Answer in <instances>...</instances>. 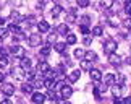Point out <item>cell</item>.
Masks as SVG:
<instances>
[{
    "label": "cell",
    "instance_id": "7",
    "mask_svg": "<svg viewBox=\"0 0 131 104\" xmlns=\"http://www.w3.org/2000/svg\"><path fill=\"white\" fill-rule=\"evenodd\" d=\"M12 54H13V57H21V59H23L24 49H23L21 46H13V47H12Z\"/></svg>",
    "mask_w": 131,
    "mask_h": 104
},
{
    "label": "cell",
    "instance_id": "22",
    "mask_svg": "<svg viewBox=\"0 0 131 104\" xmlns=\"http://www.w3.org/2000/svg\"><path fill=\"white\" fill-rule=\"evenodd\" d=\"M55 41H57V33L49 34V37H47V46H50V44H55Z\"/></svg>",
    "mask_w": 131,
    "mask_h": 104
},
{
    "label": "cell",
    "instance_id": "2",
    "mask_svg": "<svg viewBox=\"0 0 131 104\" xmlns=\"http://www.w3.org/2000/svg\"><path fill=\"white\" fill-rule=\"evenodd\" d=\"M41 42H42V37H41V34H39V33L31 34V36H29V39H28V44H29L31 47H37Z\"/></svg>",
    "mask_w": 131,
    "mask_h": 104
},
{
    "label": "cell",
    "instance_id": "12",
    "mask_svg": "<svg viewBox=\"0 0 131 104\" xmlns=\"http://www.w3.org/2000/svg\"><path fill=\"white\" fill-rule=\"evenodd\" d=\"M49 29H50V24L47 21H44V20L39 21V33H47Z\"/></svg>",
    "mask_w": 131,
    "mask_h": 104
},
{
    "label": "cell",
    "instance_id": "44",
    "mask_svg": "<svg viewBox=\"0 0 131 104\" xmlns=\"http://www.w3.org/2000/svg\"><path fill=\"white\" fill-rule=\"evenodd\" d=\"M3 78H5V77H3V73H0V83L3 81Z\"/></svg>",
    "mask_w": 131,
    "mask_h": 104
},
{
    "label": "cell",
    "instance_id": "18",
    "mask_svg": "<svg viewBox=\"0 0 131 104\" xmlns=\"http://www.w3.org/2000/svg\"><path fill=\"white\" fill-rule=\"evenodd\" d=\"M125 80H126V78H125L123 73H118V75L115 77V85H120V86H122V85H125Z\"/></svg>",
    "mask_w": 131,
    "mask_h": 104
},
{
    "label": "cell",
    "instance_id": "32",
    "mask_svg": "<svg viewBox=\"0 0 131 104\" xmlns=\"http://www.w3.org/2000/svg\"><path fill=\"white\" fill-rule=\"evenodd\" d=\"M125 13H131V0H126L125 2Z\"/></svg>",
    "mask_w": 131,
    "mask_h": 104
},
{
    "label": "cell",
    "instance_id": "23",
    "mask_svg": "<svg viewBox=\"0 0 131 104\" xmlns=\"http://www.w3.org/2000/svg\"><path fill=\"white\" fill-rule=\"evenodd\" d=\"M8 34H10L8 28H0V39H7Z\"/></svg>",
    "mask_w": 131,
    "mask_h": 104
},
{
    "label": "cell",
    "instance_id": "24",
    "mask_svg": "<svg viewBox=\"0 0 131 104\" xmlns=\"http://www.w3.org/2000/svg\"><path fill=\"white\" fill-rule=\"evenodd\" d=\"M7 65H8V57L7 55H0V68H3Z\"/></svg>",
    "mask_w": 131,
    "mask_h": 104
},
{
    "label": "cell",
    "instance_id": "37",
    "mask_svg": "<svg viewBox=\"0 0 131 104\" xmlns=\"http://www.w3.org/2000/svg\"><path fill=\"white\" fill-rule=\"evenodd\" d=\"M83 42H84V46H91V42H92V39H91V37H88V36H86V37L83 39Z\"/></svg>",
    "mask_w": 131,
    "mask_h": 104
},
{
    "label": "cell",
    "instance_id": "38",
    "mask_svg": "<svg viewBox=\"0 0 131 104\" xmlns=\"http://www.w3.org/2000/svg\"><path fill=\"white\" fill-rule=\"evenodd\" d=\"M42 85H44L42 80H36V81H34V86H36V88H42Z\"/></svg>",
    "mask_w": 131,
    "mask_h": 104
},
{
    "label": "cell",
    "instance_id": "6",
    "mask_svg": "<svg viewBox=\"0 0 131 104\" xmlns=\"http://www.w3.org/2000/svg\"><path fill=\"white\" fill-rule=\"evenodd\" d=\"M89 77H91V80L92 81H100V78H102V73H100V70H95V68H92V70L89 72Z\"/></svg>",
    "mask_w": 131,
    "mask_h": 104
},
{
    "label": "cell",
    "instance_id": "30",
    "mask_svg": "<svg viewBox=\"0 0 131 104\" xmlns=\"http://www.w3.org/2000/svg\"><path fill=\"white\" fill-rule=\"evenodd\" d=\"M76 42V36L74 34H68L67 36V44H74Z\"/></svg>",
    "mask_w": 131,
    "mask_h": 104
},
{
    "label": "cell",
    "instance_id": "33",
    "mask_svg": "<svg viewBox=\"0 0 131 104\" xmlns=\"http://www.w3.org/2000/svg\"><path fill=\"white\" fill-rule=\"evenodd\" d=\"M12 20H13V21H19V20H23V16H19L16 12H13L12 13Z\"/></svg>",
    "mask_w": 131,
    "mask_h": 104
},
{
    "label": "cell",
    "instance_id": "14",
    "mask_svg": "<svg viewBox=\"0 0 131 104\" xmlns=\"http://www.w3.org/2000/svg\"><path fill=\"white\" fill-rule=\"evenodd\" d=\"M37 68H39V72H41V73H44V75H45V73H47V72L50 70V65H49L47 62H41Z\"/></svg>",
    "mask_w": 131,
    "mask_h": 104
},
{
    "label": "cell",
    "instance_id": "40",
    "mask_svg": "<svg viewBox=\"0 0 131 104\" xmlns=\"http://www.w3.org/2000/svg\"><path fill=\"white\" fill-rule=\"evenodd\" d=\"M125 104H131V96H129V98H126V99H125Z\"/></svg>",
    "mask_w": 131,
    "mask_h": 104
},
{
    "label": "cell",
    "instance_id": "43",
    "mask_svg": "<svg viewBox=\"0 0 131 104\" xmlns=\"http://www.w3.org/2000/svg\"><path fill=\"white\" fill-rule=\"evenodd\" d=\"M126 63H128V65H131V57H128V59H126Z\"/></svg>",
    "mask_w": 131,
    "mask_h": 104
},
{
    "label": "cell",
    "instance_id": "39",
    "mask_svg": "<svg viewBox=\"0 0 131 104\" xmlns=\"http://www.w3.org/2000/svg\"><path fill=\"white\" fill-rule=\"evenodd\" d=\"M0 104H13V102H12V101H10V99H3L2 102H0Z\"/></svg>",
    "mask_w": 131,
    "mask_h": 104
},
{
    "label": "cell",
    "instance_id": "41",
    "mask_svg": "<svg viewBox=\"0 0 131 104\" xmlns=\"http://www.w3.org/2000/svg\"><path fill=\"white\" fill-rule=\"evenodd\" d=\"M37 8H39V10H42V8H44V3H42V2H41V3H37Z\"/></svg>",
    "mask_w": 131,
    "mask_h": 104
},
{
    "label": "cell",
    "instance_id": "8",
    "mask_svg": "<svg viewBox=\"0 0 131 104\" xmlns=\"http://www.w3.org/2000/svg\"><path fill=\"white\" fill-rule=\"evenodd\" d=\"M19 65H21V68H23L24 72L31 70V59H28V57H23V59H21V62H19Z\"/></svg>",
    "mask_w": 131,
    "mask_h": 104
},
{
    "label": "cell",
    "instance_id": "5",
    "mask_svg": "<svg viewBox=\"0 0 131 104\" xmlns=\"http://www.w3.org/2000/svg\"><path fill=\"white\" fill-rule=\"evenodd\" d=\"M108 62L112 63L113 67H118L120 63H122V57L117 55V54H110V55H108Z\"/></svg>",
    "mask_w": 131,
    "mask_h": 104
},
{
    "label": "cell",
    "instance_id": "26",
    "mask_svg": "<svg viewBox=\"0 0 131 104\" xmlns=\"http://www.w3.org/2000/svg\"><path fill=\"white\" fill-rule=\"evenodd\" d=\"M74 21H76V15H74V13H68L67 15V24L74 23Z\"/></svg>",
    "mask_w": 131,
    "mask_h": 104
},
{
    "label": "cell",
    "instance_id": "3",
    "mask_svg": "<svg viewBox=\"0 0 131 104\" xmlns=\"http://www.w3.org/2000/svg\"><path fill=\"white\" fill-rule=\"evenodd\" d=\"M60 94H62V98H65V99H68V98L73 94V90H71V86H68V85H63L62 88H60Z\"/></svg>",
    "mask_w": 131,
    "mask_h": 104
},
{
    "label": "cell",
    "instance_id": "34",
    "mask_svg": "<svg viewBox=\"0 0 131 104\" xmlns=\"http://www.w3.org/2000/svg\"><path fill=\"white\" fill-rule=\"evenodd\" d=\"M49 54H50V49L49 47H44L42 51H41V57H47Z\"/></svg>",
    "mask_w": 131,
    "mask_h": 104
},
{
    "label": "cell",
    "instance_id": "28",
    "mask_svg": "<svg viewBox=\"0 0 131 104\" xmlns=\"http://www.w3.org/2000/svg\"><path fill=\"white\" fill-rule=\"evenodd\" d=\"M76 2H78V7H81V8L89 7V0H76Z\"/></svg>",
    "mask_w": 131,
    "mask_h": 104
},
{
    "label": "cell",
    "instance_id": "36",
    "mask_svg": "<svg viewBox=\"0 0 131 104\" xmlns=\"http://www.w3.org/2000/svg\"><path fill=\"white\" fill-rule=\"evenodd\" d=\"M81 33H83V34H88V33H89L88 24H81Z\"/></svg>",
    "mask_w": 131,
    "mask_h": 104
},
{
    "label": "cell",
    "instance_id": "27",
    "mask_svg": "<svg viewBox=\"0 0 131 104\" xmlns=\"http://www.w3.org/2000/svg\"><path fill=\"white\" fill-rule=\"evenodd\" d=\"M68 31H70V29H68L67 24H60V26H58V33L60 34H68Z\"/></svg>",
    "mask_w": 131,
    "mask_h": 104
},
{
    "label": "cell",
    "instance_id": "16",
    "mask_svg": "<svg viewBox=\"0 0 131 104\" xmlns=\"http://www.w3.org/2000/svg\"><path fill=\"white\" fill-rule=\"evenodd\" d=\"M55 51L63 54V51H67V42H55Z\"/></svg>",
    "mask_w": 131,
    "mask_h": 104
},
{
    "label": "cell",
    "instance_id": "21",
    "mask_svg": "<svg viewBox=\"0 0 131 104\" xmlns=\"http://www.w3.org/2000/svg\"><path fill=\"white\" fill-rule=\"evenodd\" d=\"M74 57H76V59H84V55H86V52H84L83 51V49H74Z\"/></svg>",
    "mask_w": 131,
    "mask_h": 104
},
{
    "label": "cell",
    "instance_id": "11",
    "mask_svg": "<svg viewBox=\"0 0 131 104\" xmlns=\"http://www.w3.org/2000/svg\"><path fill=\"white\" fill-rule=\"evenodd\" d=\"M79 77H81V72H79V70H74V72L70 73L68 80L71 81V83H74V81H78V80H79Z\"/></svg>",
    "mask_w": 131,
    "mask_h": 104
},
{
    "label": "cell",
    "instance_id": "42",
    "mask_svg": "<svg viewBox=\"0 0 131 104\" xmlns=\"http://www.w3.org/2000/svg\"><path fill=\"white\" fill-rule=\"evenodd\" d=\"M3 24H5V20H3V18H0V28H2Z\"/></svg>",
    "mask_w": 131,
    "mask_h": 104
},
{
    "label": "cell",
    "instance_id": "15",
    "mask_svg": "<svg viewBox=\"0 0 131 104\" xmlns=\"http://www.w3.org/2000/svg\"><path fill=\"white\" fill-rule=\"evenodd\" d=\"M44 85H45L47 90H53V88H55V80H53V78H45Z\"/></svg>",
    "mask_w": 131,
    "mask_h": 104
},
{
    "label": "cell",
    "instance_id": "31",
    "mask_svg": "<svg viewBox=\"0 0 131 104\" xmlns=\"http://www.w3.org/2000/svg\"><path fill=\"white\" fill-rule=\"evenodd\" d=\"M84 57H86L88 59V60H95V59H97V55H95V52H86V55H84Z\"/></svg>",
    "mask_w": 131,
    "mask_h": 104
},
{
    "label": "cell",
    "instance_id": "10",
    "mask_svg": "<svg viewBox=\"0 0 131 104\" xmlns=\"http://www.w3.org/2000/svg\"><path fill=\"white\" fill-rule=\"evenodd\" d=\"M104 85H110V86H113L115 85V75H112V73H107L104 78Z\"/></svg>",
    "mask_w": 131,
    "mask_h": 104
},
{
    "label": "cell",
    "instance_id": "35",
    "mask_svg": "<svg viewBox=\"0 0 131 104\" xmlns=\"http://www.w3.org/2000/svg\"><path fill=\"white\" fill-rule=\"evenodd\" d=\"M123 26L131 31V18H129V20H125V21H123Z\"/></svg>",
    "mask_w": 131,
    "mask_h": 104
},
{
    "label": "cell",
    "instance_id": "19",
    "mask_svg": "<svg viewBox=\"0 0 131 104\" xmlns=\"http://www.w3.org/2000/svg\"><path fill=\"white\" fill-rule=\"evenodd\" d=\"M81 68L86 70V72H91V70H92V63H91L89 60H83L81 62Z\"/></svg>",
    "mask_w": 131,
    "mask_h": 104
},
{
    "label": "cell",
    "instance_id": "29",
    "mask_svg": "<svg viewBox=\"0 0 131 104\" xmlns=\"http://www.w3.org/2000/svg\"><path fill=\"white\" fill-rule=\"evenodd\" d=\"M100 5H102L104 8H110L113 5V0H102V2H100Z\"/></svg>",
    "mask_w": 131,
    "mask_h": 104
},
{
    "label": "cell",
    "instance_id": "17",
    "mask_svg": "<svg viewBox=\"0 0 131 104\" xmlns=\"http://www.w3.org/2000/svg\"><path fill=\"white\" fill-rule=\"evenodd\" d=\"M112 94L115 98H120V94H122V86H120V85H113L112 86Z\"/></svg>",
    "mask_w": 131,
    "mask_h": 104
},
{
    "label": "cell",
    "instance_id": "25",
    "mask_svg": "<svg viewBox=\"0 0 131 104\" xmlns=\"http://www.w3.org/2000/svg\"><path fill=\"white\" fill-rule=\"evenodd\" d=\"M102 33H104V28L102 26H95L92 29V34H94V36H102Z\"/></svg>",
    "mask_w": 131,
    "mask_h": 104
},
{
    "label": "cell",
    "instance_id": "4",
    "mask_svg": "<svg viewBox=\"0 0 131 104\" xmlns=\"http://www.w3.org/2000/svg\"><path fill=\"white\" fill-rule=\"evenodd\" d=\"M2 93H3V94H7V96H12L13 93H15V86L12 85V83H5V85L2 86Z\"/></svg>",
    "mask_w": 131,
    "mask_h": 104
},
{
    "label": "cell",
    "instance_id": "20",
    "mask_svg": "<svg viewBox=\"0 0 131 104\" xmlns=\"http://www.w3.org/2000/svg\"><path fill=\"white\" fill-rule=\"evenodd\" d=\"M60 13H62V7H60V5H55V7L52 8V15H53V18H58V16H60Z\"/></svg>",
    "mask_w": 131,
    "mask_h": 104
},
{
    "label": "cell",
    "instance_id": "9",
    "mask_svg": "<svg viewBox=\"0 0 131 104\" xmlns=\"http://www.w3.org/2000/svg\"><path fill=\"white\" fill-rule=\"evenodd\" d=\"M32 101L36 102V104H44V101H45V96L42 94V93H34L32 94Z\"/></svg>",
    "mask_w": 131,
    "mask_h": 104
},
{
    "label": "cell",
    "instance_id": "13",
    "mask_svg": "<svg viewBox=\"0 0 131 104\" xmlns=\"http://www.w3.org/2000/svg\"><path fill=\"white\" fill-rule=\"evenodd\" d=\"M32 90H34V86L31 85V83H23V85H21V91H23V93H26V94L32 93Z\"/></svg>",
    "mask_w": 131,
    "mask_h": 104
},
{
    "label": "cell",
    "instance_id": "1",
    "mask_svg": "<svg viewBox=\"0 0 131 104\" xmlns=\"http://www.w3.org/2000/svg\"><path fill=\"white\" fill-rule=\"evenodd\" d=\"M117 47H118V44H117V41H113V39H105L104 41V51L107 52L108 55L117 51Z\"/></svg>",
    "mask_w": 131,
    "mask_h": 104
}]
</instances>
